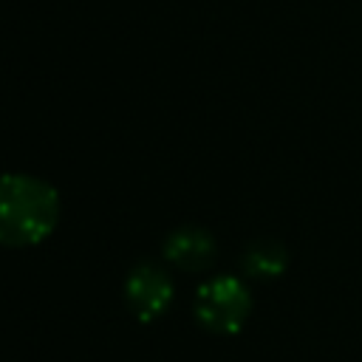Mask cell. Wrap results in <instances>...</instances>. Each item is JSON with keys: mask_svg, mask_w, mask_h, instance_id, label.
I'll use <instances>...</instances> for the list:
<instances>
[{"mask_svg": "<svg viewBox=\"0 0 362 362\" xmlns=\"http://www.w3.org/2000/svg\"><path fill=\"white\" fill-rule=\"evenodd\" d=\"M62 221L59 189L34 173H0V246L34 249Z\"/></svg>", "mask_w": 362, "mask_h": 362, "instance_id": "cell-1", "label": "cell"}, {"mask_svg": "<svg viewBox=\"0 0 362 362\" xmlns=\"http://www.w3.org/2000/svg\"><path fill=\"white\" fill-rule=\"evenodd\" d=\"M122 297L127 311L139 320V322H156L158 317H164L175 300V283L167 272L164 263L156 260H139L130 266L124 286H122Z\"/></svg>", "mask_w": 362, "mask_h": 362, "instance_id": "cell-3", "label": "cell"}, {"mask_svg": "<svg viewBox=\"0 0 362 362\" xmlns=\"http://www.w3.org/2000/svg\"><path fill=\"white\" fill-rule=\"evenodd\" d=\"M252 314V291L235 274H215L204 280L192 300L195 322L218 337L240 334Z\"/></svg>", "mask_w": 362, "mask_h": 362, "instance_id": "cell-2", "label": "cell"}, {"mask_svg": "<svg viewBox=\"0 0 362 362\" xmlns=\"http://www.w3.org/2000/svg\"><path fill=\"white\" fill-rule=\"evenodd\" d=\"M161 257H164V263H170L181 272L198 274V272H206L215 266L218 243L206 226L184 223V226H175L173 232H167V238L161 243Z\"/></svg>", "mask_w": 362, "mask_h": 362, "instance_id": "cell-4", "label": "cell"}, {"mask_svg": "<svg viewBox=\"0 0 362 362\" xmlns=\"http://www.w3.org/2000/svg\"><path fill=\"white\" fill-rule=\"evenodd\" d=\"M286 266H288V252L274 238H257L240 255V269L252 280H274L286 272Z\"/></svg>", "mask_w": 362, "mask_h": 362, "instance_id": "cell-5", "label": "cell"}]
</instances>
